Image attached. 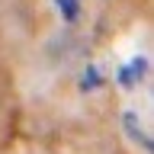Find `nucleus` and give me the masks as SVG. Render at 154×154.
<instances>
[{"label":"nucleus","instance_id":"1","mask_svg":"<svg viewBox=\"0 0 154 154\" xmlns=\"http://www.w3.org/2000/svg\"><path fill=\"white\" fill-rule=\"evenodd\" d=\"M144 71H148V61H144V58H132V61L119 71V77H116V80H119V87H125V90H128V87L141 84Z\"/></svg>","mask_w":154,"mask_h":154},{"label":"nucleus","instance_id":"2","mask_svg":"<svg viewBox=\"0 0 154 154\" xmlns=\"http://www.w3.org/2000/svg\"><path fill=\"white\" fill-rule=\"evenodd\" d=\"M122 125H125V132H128L132 141H141L144 151H151V138L141 132V122H138V116H135V112H125V116H122Z\"/></svg>","mask_w":154,"mask_h":154},{"label":"nucleus","instance_id":"3","mask_svg":"<svg viewBox=\"0 0 154 154\" xmlns=\"http://www.w3.org/2000/svg\"><path fill=\"white\" fill-rule=\"evenodd\" d=\"M58 13L64 16V23H74L77 16H80V0H55Z\"/></svg>","mask_w":154,"mask_h":154},{"label":"nucleus","instance_id":"4","mask_svg":"<svg viewBox=\"0 0 154 154\" xmlns=\"http://www.w3.org/2000/svg\"><path fill=\"white\" fill-rule=\"evenodd\" d=\"M93 87H100V71L96 67H87L84 77H80V90H93Z\"/></svg>","mask_w":154,"mask_h":154}]
</instances>
